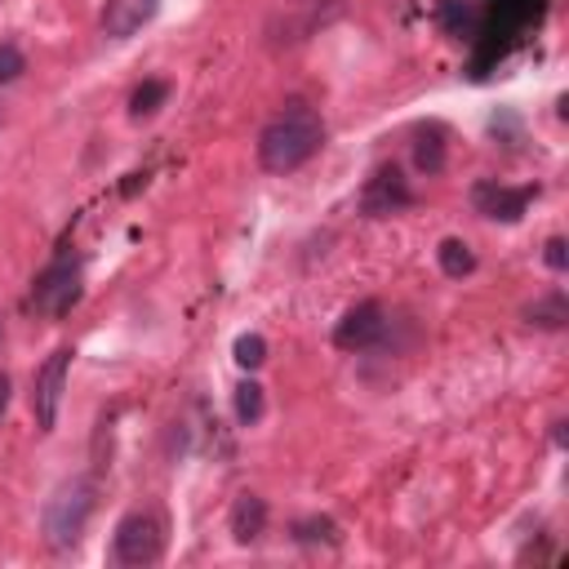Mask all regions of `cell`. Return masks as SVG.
Segmentation results:
<instances>
[{"mask_svg": "<svg viewBox=\"0 0 569 569\" xmlns=\"http://www.w3.org/2000/svg\"><path fill=\"white\" fill-rule=\"evenodd\" d=\"M325 142V124L307 102H289L276 120H267V129L258 133V164L267 173H293L298 164H307Z\"/></svg>", "mask_w": 569, "mask_h": 569, "instance_id": "obj_1", "label": "cell"}, {"mask_svg": "<svg viewBox=\"0 0 569 569\" xmlns=\"http://www.w3.org/2000/svg\"><path fill=\"white\" fill-rule=\"evenodd\" d=\"M89 516H93V485L89 480H71L44 502V538L53 547H76L84 525H89Z\"/></svg>", "mask_w": 569, "mask_h": 569, "instance_id": "obj_2", "label": "cell"}, {"mask_svg": "<svg viewBox=\"0 0 569 569\" xmlns=\"http://www.w3.org/2000/svg\"><path fill=\"white\" fill-rule=\"evenodd\" d=\"M111 556H116V565H129V569L156 565L164 556V525H160V516L156 511L120 516V525L111 533Z\"/></svg>", "mask_w": 569, "mask_h": 569, "instance_id": "obj_3", "label": "cell"}, {"mask_svg": "<svg viewBox=\"0 0 569 569\" xmlns=\"http://www.w3.org/2000/svg\"><path fill=\"white\" fill-rule=\"evenodd\" d=\"M76 298H80V262L62 253V258H53V262L36 276V284H31V307L44 311V316H67V311L76 307Z\"/></svg>", "mask_w": 569, "mask_h": 569, "instance_id": "obj_4", "label": "cell"}, {"mask_svg": "<svg viewBox=\"0 0 569 569\" xmlns=\"http://www.w3.org/2000/svg\"><path fill=\"white\" fill-rule=\"evenodd\" d=\"M67 369H71V351L58 347L31 378V413L40 422V431H49L58 422V405H62V391H67Z\"/></svg>", "mask_w": 569, "mask_h": 569, "instance_id": "obj_5", "label": "cell"}, {"mask_svg": "<svg viewBox=\"0 0 569 569\" xmlns=\"http://www.w3.org/2000/svg\"><path fill=\"white\" fill-rule=\"evenodd\" d=\"M387 333V311H382V302H356L342 320H338V329H333V342L342 347V351H365V347H373L378 338Z\"/></svg>", "mask_w": 569, "mask_h": 569, "instance_id": "obj_6", "label": "cell"}, {"mask_svg": "<svg viewBox=\"0 0 569 569\" xmlns=\"http://www.w3.org/2000/svg\"><path fill=\"white\" fill-rule=\"evenodd\" d=\"M405 204H409V182H405V173H400L396 164H382V169L365 182V191H360V209H365L369 218L400 213Z\"/></svg>", "mask_w": 569, "mask_h": 569, "instance_id": "obj_7", "label": "cell"}, {"mask_svg": "<svg viewBox=\"0 0 569 569\" xmlns=\"http://www.w3.org/2000/svg\"><path fill=\"white\" fill-rule=\"evenodd\" d=\"M542 9H547V0H489V27L480 36H489V40L498 36V53H502V44L516 31H525L529 22H538Z\"/></svg>", "mask_w": 569, "mask_h": 569, "instance_id": "obj_8", "label": "cell"}, {"mask_svg": "<svg viewBox=\"0 0 569 569\" xmlns=\"http://www.w3.org/2000/svg\"><path fill=\"white\" fill-rule=\"evenodd\" d=\"M529 200H533V187H502V182H476L471 187V204L498 222H516Z\"/></svg>", "mask_w": 569, "mask_h": 569, "instance_id": "obj_9", "label": "cell"}, {"mask_svg": "<svg viewBox=\"0 0 569 569\" xmlns=\"http://www.w3.org/2000/svg\"><path fill=\"white\" fill-rule=\"evenodd\" d=\"M156 9H160V0H107V9H102V31L116 36V40H124V36L142 31V27L156 18Z\"/></svg>", "mask_w": 569, "mask_h": 569, "instance_id": "obj_10", "label": "cell"}, {"mask_svg": "<svg viewBox=\"0 0 569 569\" xmlns=\"http://www.w3.org/2000/svg\"><path fill=\"white\" fill-rule=\"evenodd\" d=\"M267 525V502L258 493H240L236 507H231V538L236 542H253Z\"/></svg>", "mask_w": 569, "mask_h": 569, "instance_id": "obj_11", "label": "cell"}, {"mask_svg": "<svg viewBox=\"0 0 569 569\" xmlns=\"http://www.w3.org/2000/svg\"><path fill=\"white\" fill-rule=\"evenodd\" d=\"M413 164H418L422 173H440V169H445V133H440L436 124L418 133V142H413Z\"/></svg>", "mask_w": 569, "mask_h": 569, "instance_id": "obj_12", "label": "cell"}, {"mask_svg": "<svg viewBox=\"0 0 569 569\" xmlns=\"http://www.w3.org/2000/svg\"><path fill=\"white\" fill-rule=\"evenodd\" d=\"M436 258H440V271H445V276H453V280L476 271V253H471L462 240H440Z\"/></svg>", "mask_w": 569, "mask_h": 569, "instance_id": "obj_13", "label": "cell"}, {"mask_svg": "<svg viewBox=\"0 0 569 569\" xmlns=\"http://www.w3.org/2000/svg\"><path fill=\"white\" fill-rule=\"evenodd\" d=\"M164 98H169V84H164V80H142V84L133 89V98H129V116H133V120L156 116Z\"/></svg>", "mask_w": 569, "mask_h": 569, "instance_id": "obj_14", "label": "cell"}, {"mask_svg": "<svg viewBox=\"0 0 569 569\" xmlns=\"http://www.w3.org/2000/svg\"><path fill=\"white\" fill-rule=\"evenodd\" d=\"M436 18H440V27H445L449 36H471V31H476V9L462 4V0H445Z\"/></svg>", "mask_w": 569, "mask_h": 569, "instance_id": "obj_15", "label": "cell"}, {"mask_svg": "<svg viewBox=\"0 0 569 569\" xmlns=\"http://www.w3.org/2000/svg\"><path fill=\"white\" fill-rule=\"evenodd\" d=\"M236 418H240L244 427H253V422L262 418V387H258L253 378H244V382L236 387Z\"/></svg>", "mask_w": 569, "mask_h": 569, "instance_id": "obj_16", "label": "cell"}, {"mask_svg": "<svg viewBox=\"0 0 569 569\" xmlns=\"http://www.w3.org/2000/svg\"><path fill=\"white\" fill-rule=\"evenodd\" d=\"M525 320H529V325H542V329H560V325H565V298L551 293V298L533 302V307L525 311Z\"/></svg>", "mask_w": 569, "mask_h": 569, "instance_id": "obj_17", "label": "cell"}, {"mask_svg": "<svg viewBox=\"0 0 569 569\" xmlns=\"http://www.w3.org/2000/svg\"><path fill=\"white\" fill-rule=\"evenodd\" d=\"M262 360H267V342L258 333H240L236 338V365L240 369H258Z\"/></svg>", "mask_w": 569, "mask_h": 569, "instance_id": "obj_18", "label": "cell"}, {"mask_svg": "<svg viewBox=\"0 0 569 569\" xmlns=\"http://www.w3.org/2000/svg\"><path fill=\"white\" fill-rule=\"evenodd\" d=\"M27 71V58L13 49V44H0V84H9V80H18Z\"/></svg>", "mask_w": 569, "mask_h": 569, "instance_id": "obj_19", "label": "cell"}, {"mask_svg": "<svg viewBox=\"0 0 569 569\" xmlns=\"http://www.w3.org/2000/svg\"><path fill=\"white\" fill-rule=\"evenodd\" d=\"M298 533H302V538H316V533H320L325 542H338V529H333L329 520H302V525H298Z\"/></svg>", "mask_w": 569, "mask_h": 569, "instance_id": "obj_20", "label": "cell"}, {"mask_svg": "<svg viewBox=\"0 0 569 569\" xmlns=\"http://www.w3.org/2000/svg\"><path fill=\"white\" fill-rule=\"evenodd\" d=\"M565 262H569V258H565V240L551 236V240H547V267H551V271H565Z\"/></svg>", "mask_w": 569, "mask_h": 569, "instance_id": "obj_21", "label": "cell"}, {"mask_svg": "<svg viewBox=\"0 0 569 569\" xmlns=\"http://www.w3.org/2000/svg\"><path fill=\"white\" fill-rule=\"evenodd\" d=\"M4 409H9V378L0 373V418H4Z\"/></svg>", "mask_w": 569, "mask_h": 569, "instance_id": "obj_22", "label": "cell"}]
</instances>
